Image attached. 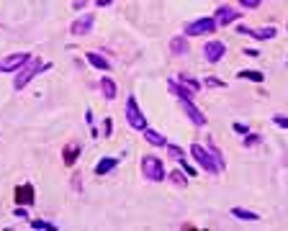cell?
I'll list each match as a JSON object with an SVG mask.
<instances>
[{
  "mask_svg": "<svg viewBox=\"0 0 288 231\" xmlns=\"http://www.w3.org/2000/svg\"><path fill=\"white\" fill-rule=\"evenodd\" d=\"M49 67H52L49 62H41V59H31V62H26V65H23L21 69H18V75L13 77V87H16V90H23V87L29 85L36 75H41L44 69H49Z\"/></svg>",
  "mask_w": 288,
  "mask_h": 231,
  "instance_id": "obj_1",
  "label": "cell"
},
{
  "mask_svg": "<svg viewBox=\"0 0 288 231\" xmlns=\"http://www.w3.org/2000/svg\"><path fill=\"white\" fill-rule=\"evenodd\" d=\"M142 175L147 177L149 182H162V180L167 177L162 159L155 157V154H144V157H142Z\"/></svg>",
  "mask_w": 288,
  "mask_h": 231,
  "instance_id": "obj_2",
  "label": "cell"
},
{
  "mask_svg": "<svg viewBox=\"0 0 288 231\" xmlns=\"http://www.w3.org/2000/svg\"><path fill=\"white\" fill-rule=\"evenodd\" d=\"M191 157L196 159V165L201 167V170H206V172H211V175H216V172H221L219 167H216V162H214V157H211V152L206 147H201V144H191Z\"/></svg>",
  "mask_w": 288,
  "mask_h": 231,
  "instance_id": "obj_3",
  "label": "cell"
},
{
  "mask_svg": "<svg viewBox=\"0 0 288 231\" xmlns=\"http://www.w3.org/2000/svg\"><path fill=\"white\" fill-rule=\"evenodd\" d=\"M126 121H129V126L137 129V131L147 129V118H144V113L139 111L137 98H134V95H129V100H126Z\"/></svg>",
  "mask_w": 288,
  "mask_h": 231,
  "instance_id": "obj_4",
  "label": "cell"
},
{
  "mask_svg": "<svg viewBox=\"0 0 288 231\" xmlns=\"http://www.w3.org/2000/svg\"><path fill=\"white\" fill-rule=\"evenodd\" d=\"M216 31V18H198L185 23V36H206V33Z\"/></svg>",
  "mask_w": 288,
  "mask_h": 231,
  "instance_id": "obj_5",
  "label": "cell"
},
{
  "mask_svg": "<svg viewBox=\"0 0 288 231\" xmlns=\"http://www.w3.org/2000/svg\"><path fill=\"white\" fill-rule=\"evenodd\" d=\"M34 57L29 54V51H16V54L11 57H5V59H0V72H18L26 62H31Z\"/></svg>",
  "mask_w": 288,
  "mask_h": 231,
  "instance_id": "obj_6",
  "label": "cell"
},
{
  "mask_svg": "<svg viewBox=\"0 0 288 231\" xmlns=\"http://www.w3.org/2000/svg\"><path fill=\"white\" fill-rule=\"evenodd\" d=\"M93 23H95V16L93 13H83L80 18L72 21L70 33H72V36H88V33L93 31Z\"/></svg>",
  "mask_w": 288,
  "mask_h": 231,
  "instance_id": "obj_7",
  "label": "cell"
},
{
  "mask_svg": "<svg viewBox=\"0 0 288 231\" xmlns=\"http://www.w3.org/2000/svg\"><path fill=\"white\" fill-rule=\"evenodd\" d=\"M224 54H227V44H224V41H206V47H203V57H206V62L216 65V62H221Z\"/></svg>",
  "mask_w": 288,
  "mask_h": 231,
  "instance_id": "obj_8",
  "label": "cell"
},
{
  "mask_svg": "<svg viewBox=\"0 0 288 231\" xmlns=\"http://www.w3.org/2000/svg\"><path fill=\"white\" fill-rule=\"evenodd\" d=\"M237 33H245V36H252L257 41H268L275 36V26H263V29H250V26H239Z\"/></svg>",
  "mask_w": 288,
  "mask_h": 231,
  "instance_id": "obj_9",
  "label": "cell"
},
{
  "mask_svg": "<svg viewBox=\"0 0 288 231\" xmlns=\"http://www.w3.org/2000/svg\"><path fill=\"white\" fill-rule=\"evenodd\" d=\"M34 198H36V190L31 182H23L16 188V203L18 206H34Z\"/></svg>",
  "mask_w": 288,
  "mask_h": 231,
  "instance_id": "obj_10",
  "label": "cell"
},
{
  "mask_svg": "<svg viewBox=\"0 0 288 231\" xmlns=\"http://www.w3.org/2000/svg\"><path fill=\"white\" fill-rule=\"evenodd\" d=\"M80 152H83V144L75 139V141H70V144H65L62 147V162H65L67 167H72L77 162V157H80Z\"/></svg>",
  "mask_w": 288,
  "mask_h": 231,
  "instance_id": "obj_11",
  "label": "cell"
},
{
  "mask_svg": "<svg viewBox=\"0 0 288 231\" xmlns=\"http://www.w3.org/2000/svg\"><path fill=\"white\" fill-rule=\"evenodd\" d=\"M167 87L175 98H180V100H193V95H196V90H191V87L183 85V82H178V80H170Z\"/></svg>",
  "mask_w": 288,
  "mask_h": 231,
  "instance_id": "obj_12",
  "label": "cell"
},
{
  "mask_svg": "<svg viewBox=\"0 0 288 231\" xmlns=\"http://www.w3.org/2000/svg\"><path fill=\"white\" fill-rule=\"evenodd\" d=\"M180 103H183V111H185V116H188V118H191V121L196 123V126H206V116L201 113V108H196V105H193V100H180Z\"/></svg>",
  "mask_w": 288,
  "mask_h": 231,
  "instance_id": "obj_13",
  "label": "cell"
},
{
  "mask_svg": "<svg viewBox=\"0 0 288 231\" xmlns=\"http://www.w3.org/2000/svg\"><path fill=\"white\" fill-rule=\"evenodd\" d=\"M237 18H239V13L234 11V8H229V5H221L219 11H216V26H229Z\"/></svg>",
  "mask_w": 288,
  "mask_h": 231,
  "instance_id": "obj_14",
  "label": "cell"
},
{
  "mask_svg": "<svg viewBox=\"0 0 288 231\" xmlns=\"http://www.w3.org/2000/svg\"><path fill=\"white\" fill-rule=\"evenodd\" d=\"M85 59H88V62H90V65H93L95 69H101V72H108V69H111V62H108L106 57H101L98 51H88V54H85Z\"/></svg>",
  "mask_w": 288,
  "mask_h": 231,
  "instance_id": "obj_15",
  "label": "cell"
},
{
  "mask_svg": "<svg viewBox=\"0 0 288 231\" xmlns=\"http://www.w3.org/2000/svg\"><path fill=\"white\" fill-rule=\"evenodd\" d=\"M101 93H103V98L106 100H116V95H119V90H116V82L111 77H101Z\"/></svg>",
  "mask_w": 288,
  "mask_h": 231,
  "instance_id": "obj_16",
  "label": "cell"
},
{
  "mask_svg": "<svg viewBox=\"0 0 288 231\" xmlns=\"http://www.w3.org/2000/svg\"><path fill=\"white\" fill-rule=\"evenodd\" d=\"M116 165H119V157H103L101 162L95 165V175H98V177H103V175L111 172Z\"/></svg>",
  "mask_w": 288,
  "mask_h": 231,
  "instance_id": "obj_17",
  "label": "cell"
},
{
  "mask_svg": "<svg viewBox=\"0 0 288 231\" xmlns=\"http://www.w3.org/2000/svg\"><path fill=\"white\" fill-rule=\"evenodd\" d=\"M170 51H173L175 57H183L185 51H188V39H185V33H180V36H175L173 41H170Z\"/></svg>",
  "mask_w": 288,
  "mask_h": 231,
  "instance_id": "obj_18",
  "label": "cell"
},
{
  "mask_svg": "<svg viewBox=\"0 0 288 231\" xmlns=\"http://www.w3.org/2000/svg\"><path fill=\"white\" fill-rule=\"evenodd\" d=\"M142 134H144V139H147V141H149V144H152V147H165V144H167V141H165V136H162V134H160V131H155V129H149V126H147V129H144V131H142Z\"/></svg>",
  "mask_w": 288,
  "mask_h": 231,
  "instance_id": "obj_19",
  "label": "cell"
},
{
  "mask_svg": "<svg viewBox=\"0 0 288 231\" xmlns=\"http://www.w3.org/2000/svg\"><path fill=\"white\" fill-rule=\"evenodd\" d=\"M232 216L239 218V221H260V216L255 211H247V208H232Z\"/></svg>",
  "mask_w": 288,
  "mask_h": 231,
  "instance_id": "obj_20",
  "label": "cell"
},
{
  "mask_svg": "<svg viewBox=\"0 0 288 231\" xmlns=\"http://www.w3.org/2000/svg\"><path fill=\"white\" fill-rule=\"evenodd\" d=\"M237 77H239V80H252V82H263V80H265V75L257 72V69H242Z\"/></svg>",
  "mask_w": 288,
  "mask_h": 231,
  "instance_id": "obj_21",
  "label": "cell"
},
{
  "mask_svg": "<svg viewBox=\"0 0 288 231\" xmlns=\"http://www.w3.org/2000/svg\"><path fill=\"white\" fill-rule=\"evenodd\" d=\"M165 149H167V154L173 157V159H178V162H183L185 159V152L180 147H175V144H165Z\"/></svg>",
  "mask_w": 288,
  "mask_h": 231,
  "instance_id": "obj_22",
  "label": "cell"
},
{
  "mask_svg": "<svg viewBox=\"0 0 288 231\" xmlns=\"http://www.w3.org/2000/svg\"><path fill=\"white\" fill-rule=\"evenodd\" d=\"M178 82H183V85H188V87H191V90H198V87H201V82H198V80H193L191 75H185V72H180V77H178Z\"/></svg>",
  "mask_w": 288,
  "mask_h": 231,
  "instance_id": "obj_23",
  "label": "cell"
},
{
  "mask_svg": "<svg viewBox=\"0 0 288 231\" xmlns=\"http://www.w3.org/2000/svg\"><path fill=\"white\" fill-rule=\"evenodd\" d=\"M209 152H211V157H214L216 167H219V170H224V167H227V162H224V157H221V152H219V149H216V147H211Z\"/></svg>",
  "mask_w": 288,
  "mask_h": 231,
  "instance_id": "obj_24",
  "label": "cell"
},
{
  "mask_svg": "<svg viewBox=\"0 0 288 231\" xmlns=\"http://www.w3.org/2000/svg\"><path fill=\"white\" fill-rule=\"evenodd\" d=\"M31 226L34 229H44V231H57V226H54V224H49V221H39V218H34Z\"/></svg>",
  "mask_w": 288,
  "mask_h": 231,
  "instance_id": "obj_25",
  "label": "cell"
},
{
  "mask_svg": "<svg viewBox=\"0 0 288 231\" xmlns=\"http://www.w3.org/2000/svg\"><path fill=\"white\" fill-rule=\"evenodd\" d=\"M167 177H170V182H175V185H185V182H188V180H185V175H183V172H180V170H175V172H170Z\"/></svg>",
  "mask_w": 288,
  "mask_h": 231,
  "instance_id": "obj_26",
  "label": "cell"
},
{
  "mask_svg": "<svg viewBox=\"0 0 288 231\" xmlns=\"http://www.w3.org/2000/svg\"><path fill=\"white\" fill-rule=\"evenodd\" d=\"M242 144H245V147H255V144H260V134H247Z\"/></svg>",
  "mask_w": 288,
  "mask_h": 231,
  "instance_id": "obj_27",
  "label": "cell"
},
{
  "mask_svg": "<svg viewBox=\"0 0 288 231\" xmlns=\"http://www.w3.org/2000/svg\"><path fill=\"white\" fill-rule=\"evenodd\" d=\"M203 85H206V87H227V85L221 82V80H216V77H206Z\"/></svg>",
  "mask_w": 288,
  "mask_h": 231,
  "instance_id": "obj_28",
  "label": "cell"
},
{
  "mask_svg": "<svg viewBox=\"0 0 288 231\" xmlns=\"http://www.w3.org/2000/svg\"><path fill=\"white\" fill-rule=\"evenodd\" d=\"M260 3H263V0H239V5H242V8H247V11H252V8H257Z\"/></svg>",
  "mask_w": 288,
  "mask_h": 231,
  "instance_id": "obj_29",
  "label": "cell"
},
{
  "mask_svg": "<svg viewBox=\"0 0 288 231\" xmlns=\"http://www.w3.org/2000/svg\"><path fill=\"white\" fill-rule=\"evenodd\" d=\"M273 123H275V126H281V129H288V118H286V116H273Z\"/></svg>",
  "mask_w": 288,
  "mask_h": 231,
  "instance_id": "obj_30",
  "label": "cell"
},
{
  "mask_svg": "<svg viewBox=\"0 0 288 231\" xmlns=\"http://www.w3.org/2000/svg\"><path fill=\"white\" fill-rule=\"evenodd\" d=\"M13 216H16V218H29V213H26V208H23V206H18V208L13 211Z\"/></svg>",
  "mask_w": 288,
  "mask_h": 231,
  "instance_id": "obj_31",
  "label": "cell"
},
{
  "mask_svg": "<svg viewBox=\"0 0 288 231\" xmlns=\"http://www.w3.org/2000/svg\"><path fill=\"white\" fill-rule=\"evenodd\" d=\"M103 131H106V136H111V131H113V123H111V118H106V123H103Z\"/></svg>",
  "mask_w": 288,
  "mask_h": 231,
  "instance_id": "obj_32",
  "label": "cell"
},
{
  "mask_svg": "<svg viewBox=\"0 0 288 231\" xmlns=\"http://www.w3.org/2000/svg\"><path fill=\"white\" fill-rule=\"evenodd\" d=\"M234 131H237V134H247V126L245 123H234Z\"/></svg>",
  "mask_w": 288,
  "mask_h": 231,
  "instance_id": "obj_33",
  "label": "cell"
},
{
  "mask_svg": "<svg viewBox=\"0 0 288 231\" xmlns=\"http://www.w3.org/2000/svg\"><path fill=\"white\" fill-rule=\"evenodd\" d=\"M183 170H185V175H196L193 167H191V165H185V159H183Z\"/></svg>",
  "mask_w": 288,
  "mask_h": 231,
  "instance_id": "obj_34",
  "label": "cell"
},
{
  "mask_svg": "<svg viewBox=\"0 0 288 231\" xmlns=\"http://www.w3.org/2000/svg\"><path fill=\"white\" fill-rule=\"evenodd\" d=\"M111 3H113V0H95L98 8H106V5H111Z\"/></svg>",
  "mask_w": 288,
  "mask_h": 231,
  "instance_id": "obj_35",
  "label": "cell"
},
{
  "mask_svg": "<svg viewBox=\"0 0 288 231\" xmlns=\"http://www.w3.org/2000/svg\"><path fill=\"white\" fill-rule=\"evenodd\" d=\"M245 54H247V57H260V51H257V49H245Z\"/></svg>",
  "mask_w": 288,
  "mask_h": 231,
  "instance_id": "obj_36",
  "label": "cell"
}]
</instances>
